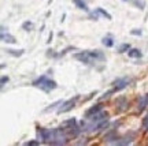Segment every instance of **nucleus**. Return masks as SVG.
Masks as SVG:
<instances>
[{
    "label": "nucleus",
    "mask_w": 148,
    "mask_h": 146,
    "mask_svg": "<svg viewBox=\"0 0 148 146\" xmlns=\"http://www.w3.org/2000/svg\"><path fill=\"white\" fill-rule=\"evenodd\" d=\"M74 59H77L78 61L84 63L86 66H92L96 63L106 60V56L102 51H82V52H77L74 53Z\"/></svg>",
    "instance_id": "obj_1"
},
{
    "label": "nucleus",
    "mask_w": 148,
    "mask_h": 146,
    "mask_svg": "<svg viewBox=\"0 0 148 146\" xmlns=\"http://www.w3.org/2000/svg\"><path fill=\"white\" fill-rule=\"evenodd\" d=\"M32 85L37 87V89H40V90H43L44 93H49V91L55 90L56 87H58V83H56L54 79L48 78L47 75H41V77H38L37 79L33 81V83Z\"/></svg>",
    "instance_id": "obj_2"
},
{
    "label": "nucleus",
    "mask_w": 148,
    "mask_h": 146,
    "mask_svg": "<svg viewBox=\"0 0 148 146\" xmlns=\"http://www.w3.org/2000/svg\"><path fill=\"white\" fill-rule=\"evenodd\" d=\"M132 82V78H128V77H122V78H118L117 81H114V87L111 89L110 91H107V93H104V96L102 98H107L110 94H112V93H115V91H119V90H123V89H126L128 86H129V83Z\"/></svg>",
    "instance_id": "obj_3"
},
{
    "label": "nucleus",
    "mask_w": 148,
    "mask_h": 146,
    "mask_svg": "<svg viewBox=\"0 0 148 146\" xmlns=\"http://www.w3.org/2000/svg\"><path fill=\"white\" fill-rule=\"evenodd\" d=\"M77 100H78V96H75L74 98H69V100H66V101H63V103L61 104V107L58 108L56 112L61 115V113H66V112H69V111H71L74 107H75Z\"/></svg>",
    "instance_id": "obj_4"
},
{
    "label": "nucleus",
    "mask_w": 148,
    "mask_h": 146,
    "mask_svg": "<svg viewBox=\"0 0 148 146\" xmlns=\"http://www.w3.org/2000/svg\"><path fill=\"white\" fill-rule=\"evenodd\" d=\"M1 41L7 44H17V38L12 34H10V33H6L4 27L1 26Z\"/></svg>",
    "instance_id": "obj_5"
},
{
    "label": "nucleus",
    "mask_w": 148,
    "mask_h": 146,
    "mask_svg": "<svg viewBox=\"0 0 148 146\" xmlns=\"http://www.w3.org/2000/svg\"><path fill=\"white\" fill-rule=\"evenodd\" d=\"M100 111H103V107H102L100 104L95 105V107H92V108H89V109H88V111L85 112V119H89V117H92L93 115L99 113Z\"/></svg>",
    "instance_id": "obj_6"
},
{
    "label": "nucleus",
    "mask_w": 148,
    "mask_h": 146,
    "mask_svg": "<svg viewBox=\"0 0 148 146\" xmlns=\"http://www.w3.org/2000/svg\"><path fill=\"white\" fill-rule=\"evenodd\" d=\"M73 3L75 4L77 8H80V10H82V11H85V12H91L89 8H88V4L85 3V0H73Z\"/></svg>",
    "instance_id": "obj_7"
},
{
    "label": "nucleus",
    "mask_w": 148,
    "mask_h": 146,
    "mask_svg": "<svg viewBox=\"0 0 148 146\" xmlns=\"http://www.w3.org/2000/svg\"><path fill=\"white\" fill-rule=\"evenodd\" d=\"M128 56L132 57V59H140V57L143 56V53H141V51H140V49L130 48L129 51H128Z\"/></svg>",
    "instance_id": "obj_8"
},
{
    "label": "nucleus",
    "mask_w": 148,
    "mask_h": 146,
    "mask_svg": "<svg viewBox=\"0 0 148 146\" xmlns=\"http://www.w3.org/2000/svg\"><path fill=\"white\" fill-rule=\"evenodd\" d=\"M122 1H126V3L133 4V6L137 7L139 10H144V7H145V1H144V0H122Z\"/></svg>",
    "instance_id": "obj_9"
},
{
    "label": "nucleus",
    "mask_w": 148,
    "mask_h": 146,
    "mask_svg": "<svg viewBox=\"0 0 148 146\" xmlns=\"http://www.w3.org/2000/svg\"><path fill=\"white\" fill-rule=\"evenodd\" d=\"M147 107H148V94H144L139 100V111H143Z\"/></svg>",
    "instance_id": "obj_10"
},
{
    "label": "nucleus",
    "mask_w": 148,
    "mask_h": 146,
    "mask_svg": "<svg viewBox=\"0 0 148 146\" xmlns=\"http://www.w3.org/2000/svg\"><path fill=\"white\" fill-rule=\"evenodd\" d=\"M95 12H96L98 15H102V17H103V18H106L107 21H111V19H112V17H111V15L106 11V10H103L102 7H98V8L95 10Z\"/></svg>",
    "instance_id": "obj_11"
},
{
    "label": "nucleus",
    "mask_w": 148,
    "mask_h": 146,
    "mask_svg": "<svg viewBox=\"0 0 148 146\" xmlns=\"http://www.w3.org/2000/svg\"><path fill=\"white\" fill-rule=\"evenodd\" d=\"M102 43H103V45L104 47H107V48H111V47H114V38L111 36H106L102 38Z\"/></svg>",
    "instance_id": "obj_12"
},
{
    "label": "nucleus",
    "mask_w": 148,
    "mask_h": 146,
    "mask_svg": "<svg viewBox=\"0 0 148 146\" xmlns=\"http://www.w3.org/2000/svg\"><path fill=\"white\" fill-rule=\"evenodd\" d=\"M8 55H11V56H15V57H19V56H22L24 55V49H19V51H14V49H7L6 51Z\"/></svg>",
    "instance_id": "obj_13"
},
{
    "label": "nucleus",
    "mask_w": 148,
    "mask_h": 146,
    "mask_svg": "<svg viewBox=\"0 0 148 146\" xmlns=\"http://www.w3.org/2000/svg\"><path fill=\"white\" fill-rule=\"evenodd\" d=\"M22 29L26 31H30L32 29H33V22H29V21L24 22V23H22Z\"/></svg>",
    "instance_id": "obj_14"
},
{
    "label": "nucleus",
    "mask_w": 148,
    "mask_h": 146,
    "mask_svg": "<svg viewBox=\"0 0 148 146\" xmlns=\"http://www.w3.org/2000/svg\"><path fill=\"white\" fill-rule=\"evenodd\" d=\"M129 49H130L129 44H122V45L118 47V52H119V53H123V52H128Z\"/></svg>",
    "instance_id": "obj_15"
},
{
    "label": "nucleus",
    "mask_w": 148,
    "mask_h": 146,
    "mask_svg": "<svg viewBox=\"0 0 148 146\" xmlns=\"http://www.w3.org/2000/svg\"><path fill=\"white\" fill-rule=\"evenodd\" d=\"M141 128H143V131H148V113H147V115H145V117L143 119Z\"/></svg>",
    "instance_id": "obj_16"
},
{
    "label": "nucleus",
    "mask_w": 148,
    "mask_h": 146,
    "mask_svg": "<svg viewBox=\"0 0 148 146\" xmlns=\"http://www.w3.org/2000/svg\"><path fill=\"white\" fill-rule=\"evenodd\" d=\"M63 103V101H56V103H54L52 105H49V108H47V109L44 111V112H49V111H52V109H55L58 105H61V104Z\"/></svg>",
    "instance_id": "obj_17"
},
{
    "label": "nucleus",
    "mask_w": 148,
    "mask_h": 146,
    "mask_svg": "<svg viewBox=\"0 0 148 146\" xmlns=\"http://www.w3.org/2000/svg\"><path fill=\"white\" fill-rule=\"evenodd\" d=\"M130 34H133V36H141L143 31L140 29H133V30H130Z\"/></svg>",
    "instance_id": "obj_18"
},
{
    "label": "nucleus",
    "mask_w": 148,
    "mask_h": 146,
    "mask_svg": "<svg viewBox=\"0 0 148 146\" xmlns=\"http://www.w3.org/2000/svg\"><path fill=\"white\" fill-rule=\"evenodd\" d=\"M8 81H10V78H8V77H1V81H0V85L1 86H4L7 83V82H8Z\"/></svg>",
    "instance_id": "obj_19"
},
{
    "label": "nucleus",
    "mask_w": 148,
    "mask_h": 146,
    "mask_svg": "<svg viewBox=\"0 0 148 146\" xmlns=\"http://www.w3.org/2000/svg\"><path fill=\"white\" fill-rule=\"evenodd\" d=\"M40 143V141L37 139V141H30V142H26L25 145H38Z\"/></svg>",
    "instance_id": "obj_20"
}]
</instances>
